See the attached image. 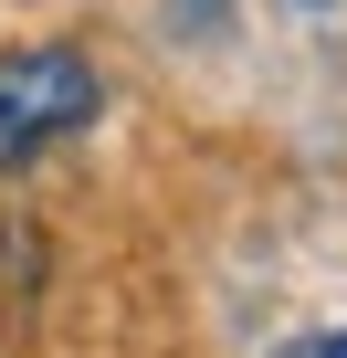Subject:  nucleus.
I'll use <instances>...</instances> for the list:
<instances>
[{
    "instance_id": "obj_3",
    "label": "nucleus",
    "mask_w": 347,
    "mask_h": 358,
    "mask_svg": "<svg viewBox=\"0 0 347 358\" xmlns=\"http://www.w3.org/2000/svg\"><path fill=\"white\" fill-rule=\"evenodd\" d=\"M295 11H337V0H295Z\"/></svg>"
},
{
    "instance_id": "obj_2",
    "label": "nucleus",
    "mask_w": 347,
    "mask_h": 358,
    "mask_svg": "<svg viewBox=\"0 0 347 358\" xmlns=\"http://www.w3.org/2000/svg\"><path fill=\"white\" fill-rule=\"evenodd\" d=\"M274 358H347V327H316V337H284Z\"/></svg>"
},
{
    "instance_id": "obj_1",
    "label": "nucleus",
    "mask_w": 347,
    "mask_h": 358,
    "mask_svg": "<svg viewBox=\"0 0 347 358\" xmlns=\"http://www.w3.org/2000/svg\"><path fill=\"white\" fill-rule=\"evenodd\" d=\"M95 106H105V85H95L84 53H64V43H22V53H0V169L43 158V148L74 137Z\"/></svg>"
}]
</instances>
